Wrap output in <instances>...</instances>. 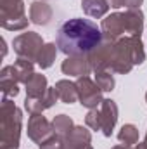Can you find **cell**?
Here are the masks:
<instances>
[{"label": "cell", "instance_id": "obj_1", "mask_svg": "<svg viewBox=\"0 0 147 149\" xmlns=\"http://www.w3.org/2000/svg\"><path fill=\"white\" fill-rule=\"evenodd\" d=\"M102 30L90 19L83 17H73L61 24L55 45L57 49L69 56H80V54H90L95 47L102 42Z\"/></svg>", "mask_w": 147, "mask_h": 149}, {"label": "cell", "instance_id": "obj_2", "mask_svg": "<svg viewBox=\"0 0 147 149\" xmlns=\"http://www.w3.org/2000/svg\"><path fill=\"white\" fill-rule=\"evenodd\" d=\"M21 111L7 97L0 108V149H17L21 135Z\"/></svg>", "mask_w": 147, "mask_h": 149}, {"label": "cell", "instance_id": "obj_3", "mask_svg": "<svg viewBox=\"0 0 147 149\" xmlns=\"http://www.w3.org/2000/svg\"><path fill=\"white\" fill-rule=\"evenodd\" d=\"M0 19L5 30H23L28 26L23 0H0Z\"/></svg>", "mask_w": 147, "mask_h": 149}, {"label": "cell", "instance_id": "obj_4", "mask_svg": "<svg viewBox=\"0 0 147 149\" xmlns=\"http://www.w3.org/2000/svg\"><path fill=\"white\" fill-rule=\"evenodd\" d=\"M76 87H78V99L80 102L88 108V109H95L101 106V102L104 101L102 99V90L99 88V85L88 76H80L76 80Z\"/></svg>", "mask_w": 147, "mask_h": 149}, {"label": "cell", "instance_id": "obj_5", "mask_svg": "<svg viewBox=\"0 0 147 149\" xmlns=\"http://www.w3.org/2000/svg\"><path fill=\"white\" fill-rule=\"evenodd\" d=\"M12 45H14V50H16V54L19 57L30 59V61H37L38 54H40V50H42V47L45 43H43V40H42V37L38 33L28 31V33H23V35L14 38Z\"/></svg>", "mask_w": 147, "mask_h": 149}, {"label": "cell", "instance_id": "obj_6", "mask_svg": "<svg viewBox=\"0 0 147 149\" xmlns=\"http://www.w3.org/2000/svg\"><path fill=\"white\" fill-rule=\"evenodd\" d=\"M55 132H54V127L45 120V116H42V113H33L30 116V121H28V137L31 141H35L38 146L47 141L49 137H52Z\"/></svg>", "mask_w": 147, "mask_h": 149}, {"label": "cell", "instance_id": "obj_7", "mask_svg": "<svg viewBox=\"0 0 147 149\" xmlns=\"http://www.w3.org/2000/svg\"><path fill=\"white\" fill-rule=\"evenodd\" d=\"M99 113H101V130L106 137H111L112 128L118 121V106L114 101L111 99H104L99 106Z\"/></svg>", "mask_w": 147, "mask_h": 149}, {"label": "cell", "instance_id": "obj_8", "mask_svg": "<svg viewBox=\"0 0 147 149\" xmlns=\"http://www.w3.org/2000/svg\"><path fill=\"white\" fill-rule=\"evenodd\" d=\"M62 73L69 74V76H85L92 71L90 61H88V54H80V56H69L62 66H61Z\"/></svg>", "mask_w": 147, "mask_h": 149}, {"label": "cell", "instance_id": "obj_9", "mask_svg": "<svg viewBox=\"0 0 147 149\" xmlns=\"http://www.w3.org/2000/svg\"><path fill=\"white\" fill-rule=\"evenodd\" d=\"M102 35L109 40H118L121 38V35H125V17H123V12H114L107 16L104 21H102Z\"/></svg>", "mask_w": 147, "mask_h": 149}, {"label": "cell", "instance_id": "obj_10", "mask_svg": "<svg viewBox=\"0 0 147 149\" xmlns=\"http://www.w3.org/2000/svg\"><path fill=\"white\" fill-rule=\"evenodd\" d=\"M57 99H59V95H57L55 87H54V88L49 87V90L45 92V95L40 97V99H30V97H26L24 108L31 113V114H33V113H42V111H45V109H49V108H52Z\"/></svg>", "mask_w": 147, "mask_h": 149}, {"label": "cell", "instance_id": "obj_11", "mask_svg": "<svg viewBox=\"0 0 147 149\" xmlns=\"http://www.w3.org/2000/svg\"><path fill=\"white\" fill-rule=\"evenodd\" d=\"M92 135L83 127H74L73 130L64 137V149H85L90 146Z\"/></svg>", "mask_w": 147, "mask_h": 149}, {"label": "cell", "instance_id": "obj_12", "mask_svg": "<svg viewBox=\"0 0 147 149\" xmlns=\"http://www.w3.org/2000/svg\"><path fill=\"white\" fill-rule=\"evenodd\" d=\"M123 17H125V33H128V37L142 33L144 14L140 9H126V12H123Z\"/></svg>", "mask_w": 147, "mask_h": 149}, {"label": "cell", "instance_id": "obj_13", "mask_svg": "<svg viewBox=\"0 0 147 149\" xmlns=\"http://www.w3.org/2000/svg\"><path fill=\"white\" fill-rule=\"evenodd\" d=\"M0 80H2V94L3 97H16L19 88H17V76L14 73V68L12 66H5L2 70V74H0Z\"/></svg>", "mask_w": 147, "mask_h": 149}, {"label": "cell", "instance_id": "obj_14", "mask_svg": "<svg viewBox=\"0 0 147 149\" xmlns=\"http://www.w3.org/2000/svg\"><path fill=\"white\" fill-rule=\"evenodd\" d=\"M30 19L35 24H40V26L49 24L50 19H52V9H50V5H47L45 2H33L31 7H30Z\"/></svg>", "mask_w": 147, "mask_h": 149}, {"label": "cell", "instance_id": "obj_15", "mask_svg": "<svg viewBox=\"0 0 147 149\" xmlns=\"http://www.w3.org/2000/svg\"><path fill=\"white\" fill-rule=\"evenodd\" d=\"M49 90L47 87V78L43 74L35 73L26 83V97L30 99H40L45 95V92Z\"/></svg>", "mask_w": 147, "mask_h": 149}, {"label": "cell", "instance_id": "obj_16", "mask_svg": "<svg viewBox=\"0 0 147 149\" xmlns=\"http://www.w3.org/2000/svg\"><path fill=\"white\" fill-rule=\"evenodd\" d=\"M55 90H57L59 99L64 104H73L78 99V87H76V83L69 81V80H59L55 83Z\"/></svg>", "mask_w": 147, "mask_h": 149}, {"label": "cell", "instance_id": "obj_17", "mask_svg": "<svg viewBox=\"0 0 147 149\" xmlns=\"http://www.w3.org/2000/svg\"><path fill=\"white\" fill-rule=\"evenodd\" d=\"M109 7L107 0H81V9L90 17H102L109 10Z\"/></svg>", "mask_w": 147, "mask_h": 149}, {"label": "cell", "instance_id": "obj_18", "mask_svg": "<svg viewBox=\"0 0 147 149\" xmlns=\"http://www.w3.org/2000/svg\"><path fill=\"white\" fill-rule=\"evenodd\" d=\"M12 68H14V73H16V76H17V80L23 81L24 85H26L28 80L35 74V71H33V63H31L30 59L19 57V59L12 64Z\"/></svg>", "mask_w": 147, "mask_h": 149}, {"label": "cell", "instance_id": "obj_19", "mask_svg": "<svg viewBox=\"0 0 147 149\" xmlns=\"http://www.w3.org/2000/svg\"><path fill=\"white\" fill-rule=\"evenodd\" d=\"M55 54H57V45H55V43H45V45L42 47L40 54H38V59H37L38 66H40L42 70L50 68L52 63L55 61Z\"/></svg>", "mask_w": 147, "mask_h": 149}, {"label": "cell", "instance_id": "obj_20", "mask_svg": "<svg viewBox=\"0 0 147 149\" xmlns=\"http://www.w3.org/2000/svg\"><path fill=\"white\" fill-rule=\"evenodd\" d=\"M118 139H119V142L125 144V146H133V144H137V142H139V130H137V127L132 125V123L123 125L121 130H119V134H118Z\"/></svg>", "mask_w": 147, "mask_h": 149}, {"label": "cell", "instance_id": "obj_21", "mask_svg": "<svg viewBox=\"0 0 147 149\" xmlns=\"http://www.w3.org/2000/svg\"><path fill=\"white\" fill-rule=\"evenodd\" d=\"M52 127H54V132L57 134V135H61V137H66L71 130H73V120L69 118V116H66V114H59V116H55L54 118V121H52Z\"/></svg>", "mask_w": 147, "mask_h": 149}, {"label": "cell", "instance_id": "obj_22", "mask_svg": "<svg viewBox=\"0 0 147 149\" xmlns=\"http://www.w3.org/2000/svg\"><path fill=\"white\" fill-rule=\"evenodd\" d=\"M95 83L99 85V88L102 92H111L114 88V78L109 73V70L106 71H97L95 73Z\"/></svg>", "mask_w": 147, "mask_h": 149}, {"label": "cell", "instance_id": "obj_23", "mask_svg": "<svg viewBox=\"0 0 147 149\" xmlns=\"http://www.w3.org/2000/svg\"><path fill=\"white\" fill-rule=\"evenodd\" d=\"M40 149H64V137L54 134L52 137H49L40 144Z\"/></svg>", "mask_w": 147, "mask_h": 149}, {"label": "cell", "instance_id": "obj_24", "mask_svg": "<svg viewBox=\"0 0 147 149\" xmlns=\"http://www.w3.org/2000/svg\"><path fill=\"white\" fill-rule=\"evenodd\" d=\"M85 123H87V127H90L92 130H101V113H99V108L88 111L87 118H85Z\"/></svg>", "mask_w": 147, "mask_h": 149}, {"label": "cell", "instance_id": "obj_25", "mask_svg": "<svg viewBox=\"0 0 147 149\" xmlns=\"http://www.w3.org/2000/svg\"><path fill=\"white\" fill-rule=\"evenodd\" d=\"M111 7L119 9V7H126V9H139L142 5L144 0H107Z\"/></svg>", "mask_w": 147, "mask_h": 149}, {"label": "cell", "instance_id": "obj_26", "mask_svg": "<svg viewBox=\"0 0 147 149\" xmlns=\"http://www.w3.org/2000/svg\"><path fill=\"white\" fill-rule=\"evenodd\" d=\"M133 149H147V142H139Z\"/></svg>", "mask_w": 147, "mask_h": 149}, {"label": "cell", "instance_id": "obj_27", "mask_svg": "<svg viewBox=\"0 0 147 149\" xmlns=\"http://www.w3.org/2000/svg\"><path fill=\"white\" fill-rule=\"evenodd\" d=\"M112 149H132L130 146H125V144H121V146H116V148H112Z\"/></svg>", "mask_w": 147, "mask_h": 149}, {"label": "cell", "instance_id": "obj_28", "mask_svg": "<svg viewBox=\"0 0 147 149\" xmlns=\"http://www.w3.org/2000/svg\"><path fill=\"white\" fill-rule=\"evenodd\" d=\"M85 149H92V146H87V148H85Z\"/></svg>", "mask_w": 147, "mask_h": 149}, {"label": "cell", "instance_id": "obj_29", "mask_svg": "<svg viewBox=\"0 0 147 149\" xmlns=\"http://www.w3.org/2000/svg\"><path fill=\"white\" fill-rule=\"evenodd\" d=\"M146 101H147V94H146Z\"/></svg>", "mask_w": 147, "mask_h": 149}, {"label": "cell", "instance_id": "obj_30", "mask_svg": "<svg viewBox=\"0 0 147 149\" xmlns=\"http://www.w3.org/2000/svg\"><path fill=\"white\" fill-rule=\"evenodd\" d=\"M146 142H147V135H146Z\"/></svg>", "mask_w": 147, "mask_h": 149}]
</instances>
